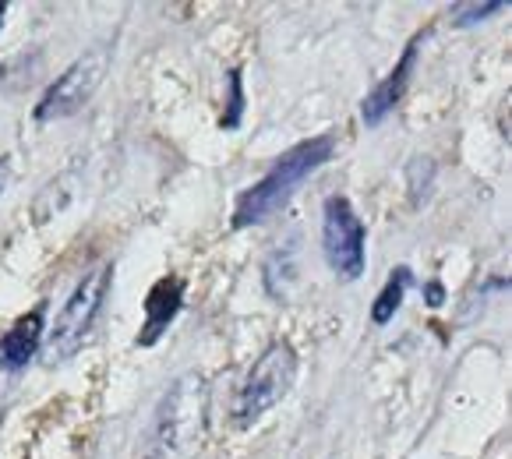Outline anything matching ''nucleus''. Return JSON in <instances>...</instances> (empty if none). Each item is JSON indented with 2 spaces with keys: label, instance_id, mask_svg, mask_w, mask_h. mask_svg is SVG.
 Wrapping results in <instances>:
<instances>
[{
  "label": "nucleus",
  "instance_id": "obj_1",
  "mask_svg": "<svg viewBox=\"0 0 512 459\" xmlns=\"http://www.w3.org/2000/svg\"><path fill=\"white\" fill-rule=\"evenodd\" d=\"M332 152H336V138L332 135L308 138V142H297L294 149L283 152V156L272 163L269 174H265L255 188H248L237 198V209H234L237 230L258 226V223H265V219L279 216V212L290 205V198L297 195V188H301L315 170H322V166L329 163Z\"/></svg>",
  "mask_w": 512,
  "mask_h": 459
},
{
  "label": "nucleus",
  "instance_id": "obj_2",
  "mask_svg": "<svg viewBox=\"0 0 512 459\" xmlns=\"http://www.w3.org/2000/svg\"><path fill=\"white\" fill-rule=\"evenodd\" d=\"M205 438V382L198 375L177 378L159 399L142 459H191Z\"/></svg>",
  "mask_w": 512,
  "mask_h": 459
},
{
  "label": "nucleus",
  "instance_id": "obj_3",
  "mask_svg": "<svg viewBox=\"0 0 512 459\" xmlns=\"http://www.w3.org/2000/svg\"><path fill=\"white\" fill-rule=\"evenodd\" d=\"M110 279H113V265H96L92 272H85L82 283L71 290V297L64 301L61 315L53 322L50 339H46V357L50 361H68L71 354H78L85 339H89L92 325H96L103 301L110 294Z\"/></svg>",
  "mask_w": 512,
  "mask_h": 459
},
{
  "label": "nucleus",
  "instance_id": "obj_4",
  "mask_svg": "<svg viewBox=\"0 0 512 459\" xmlns=\"http://www.w3.org/2000/svg\"><path fill=\"white\" fill-rule=\"evenodd\" d=\"M364 241H368V230H364L361 216L350 205L347 195H329L322 209V251L329 269L336 272L339 279H354L364 276V265H368V255H364Z\"/></svg>",
  "mask_w": 512,
  "mask_h": 459
},
{
  "label": "nucleus",
  "instance_id": "obj_5",
  "mask_svg": "<svg viewBox=\"0 0 512 459\" xmlns=\"http://www.w3.org/2000/svg\"><path fill=\"white\" fill-rule=\"evenodd\" d=\"M297 382V350L290 347L287 339H276L269 350L255 361L248 382L241 389V399H237V417L241 424H251L272 410L279 399H287V392L294 389Z\"/></svg>",
  "mask_w": 512,
  "mask_h": 459
},
{
  "label": "nucleus",
  "instance_id": "obj_6",
  "mask_svg": "<svg viewBox=\"0 0 512 459\" xmlns=\"http://www.w3.org/2000/svg\"><path fill=\"white\" fill-rule=\"evenodd\" d=\"M106 68H110V46H96V50L82 53L75 64L64 68V75H57V82L43 92V99L36 103V121L50 124V121H64L71 113H78L96 89L103 85Z\"/></svg>",
  "mask_w": 512,
  "mask_h": 459
},
{
  "label": "nucleus",
  "instance_id": "obj_7",
  "mask_svg": "<svg viewBox=\"0 0 512 459\" xmlns=\"http://www.w3.org/2000/svg\"><path fill=\"white\" fill-rule=\"evenodd\" d=\"M184 308V279L181 276H163L152 283L149 297H145V318L142 332H138V347H156L159 336L170 329L177 315Z\"/></svg>",
  "mask_w": 512,
  "mask_h": 459
},
{
  "label": "nucleus",
  "instance_id": "obj_8",
  "mask_svg": "<svg viewBox=\"0 0 512 459\" xmlns=\"http://www.w3.org/2000/svg\"><path fill=\"white\" fill-rule=\"evenodd\" d=\"M414 61H417V39L414 43L403 50V57H400V64L389 71V78L385 82H378L375 89L364 96V103H361V117H364V124L368 128H378V124L389 117L392 110H396V103L403 99V89H407V82H410V71H414Z\"/></svg>",
  "mask_w": 512,
  "mask_h": 459
},
{
  "label": "nucleus",
  "instance_id": "obj_9",
  "mask_svg": "<svg viewBox=\"0 0 512 459\" xmlns=\"http://www.w3.org/2000/svg\"><path fill=\"white\" fill-rule=\"evenodd\" d=\"M43 315H46V308L39 304L36 311L22 315L4 336H0V368L22 371L25 364L39 354V343H43Z\"/></svg>",
  "mask_w": 512,
  "mask_h": 459
},
{
  "label": "nucleus",
  "instance_id": "obj_10",
  "mask_svg": "<svg viewBox=\"0 0 512 459\" xmlns=\"http://www.w3.org/2000/svg\"><path fill=\"white\" fill-rule=\"evenodd\" d=\"M410 279H414V276H410L407 265H400V269H396L389 279H385V286L378 290L375 304H371V322H375V325H389L392 318H396V311H400L403 294H407Z\"/></svg>",
  "mask_w": 512,
  "mask_h": 459
},
{
  "label": "nucleus",
  "instance_id": "obj_11",
  "mask_svg": "<svg viewBox=\"0 0 512 459\" xmlns=\"http://www.w3.org/2000/svg\"><path fill=\"white\" fill-rule=\"evenodd\" d=\"M226 85H230V103H226V113H223V131H234L244 117V78H241V68L226 71Z\"/></svg>",
  "mask_w": 512,
  "mask_h": 459
},
{
  "label": "nucleus",
  "instance_id": "obj_12",
  "mask_svg": "<svg viewBox=\"0 0 512 459\" xmlns=\"http://www.w3.org/2000/svg\"><path fill=\"white\" fill-rule=\"evenodd\" d=\"M498 11H505V4L502 0H488V4H456L452 8V25H477V22H484V18H491V15H498Z\"/></svg>",
  "mask_w": 512,
  "mask_h": 459
},
{
  "label": "nucleus",
  "instance_id": "obj_13",
  "mask_svg": "<svg viewBox=\"0 0 512 459\" xmlns=\"http://www.w3.org/2000/svg\"><path fill=\"white\" fill-rule=\"evenodd\" d=\"M428 297H431L428 304H442V286H438V283H431V286H428Z\"/></svg>",
  "mask_w": 512,
  "mask_h": 459
},
{
  "label": "nucleus",
  "instance_id": "obj_14",
  "mask_svg": "<svg viewBox=\"0 0 512 459\" xmlns=\"http://www.w3.org/2000/svg\"><path fill=\"white\" fill-rule=\"evenodd\" d=\"M4 184H8V159H0V195H4Z\"/></svg>",
  "mask_w": 512,
  "mask_h": 459
},
{
  "label": "nucleus",
  "instance_id": "obj_15",
  "mask_svg": "<svg viewBox=\"0 0 512 459\" xmlns=\"http://www.w3.org/2000/svg\"><path fill=\"white\" fill-rule=\"evenodd\" d=\"M4 15H8V4H4V0H0V25H4Z\"/></svg>",
  "mask_w": 512,
  "mask_h": 459
}]
</instances>
